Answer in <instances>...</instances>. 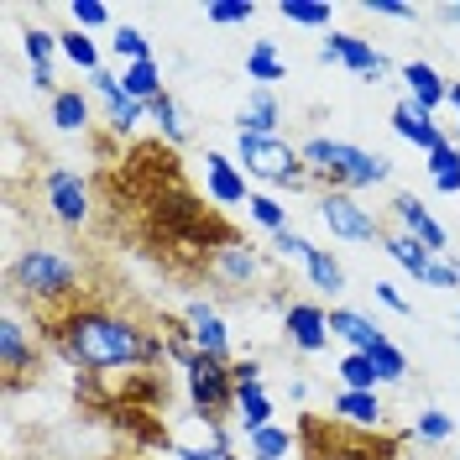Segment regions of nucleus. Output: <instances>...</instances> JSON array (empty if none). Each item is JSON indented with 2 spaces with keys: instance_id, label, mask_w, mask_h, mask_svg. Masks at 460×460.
Segmentation results:
<instances>
[{
  "instance_id": "1",
  "label": "nucleus",
  "mask_w": 460,
  "mask_h": 460,
  "mask_svg": "<svg viewBox=\"0 0 460 460\" xmlns=\"http://www.w3.org/2000/svg\"><path fill=\"white\" fill-rule=\"evenodd\" d=\"M48 341L53 350L79 367V372H142V367H157L168 356V341L152 335L142 319L115 314L105 304H74L63 314L48 319Z\"/></svg>"
},
{
  "instance_id": "2",
  "label": "nucleus",
  "mask_w": 460,
  "mask_h": 460,
  "mask_svg": "<svg viewBox=\"0 0 460 460\" xmlns=\"http://www.w3.org/2000/svg\"><path fill=\"white\" fill-rule=\"evenodd\" d=\"M304 152V168H309V183H324V189H376L393 178V163L382 152H367L356 142H335V137H309L298 146Z\"/></svg>"
},
{
  "instance_id": "3",
  "label": "nucleus",
  "mask_w": 460,
  "mask_h": 460,
  "mask_svg": "<svg viewBox=\"0 0 460 460\" xmlns=\"http://www.w3.org/2000/svg\"><path fill=\"white\" fill-rule=\"evenodd\" d=\"M11 288H16V298H27L37 309H74L79 304V261L53 252V246H27L22 257L11 261Z\"/></svg>"
},
{
  "instance_id": "4",
  "label": "nucleus",
  "mask_w": 460,
  "mask_h": 460,
  "mask_svg": "<svg viewBox=\"0 0 460 460\" xmlns=\"http://www.w3.org/2000/svg\"><path fill=\"white\" fill-rule=\"evenodd\" d=\"M235 163H241L246 178H261V183H272V189H304V183H309L304 152L288 146L283 137H252V131H241Z\"/></svg>"
},
{
  "instance_id": "5",
  "label": "nucleus",
  "mask_w": 460,
  "mask_h": 460,
  "mask_svg": "<svg viewBox=\"0 0 460 460\" xmlns=\"http://www.w3.org/2000/svg\"><path fill=\"white\" fill-rule=\"evenodd\" d=\"M189 376V402H194V419L204 429H220L226 413H235V376H230V361H215V356H199L183 367Z\"/></svg>"
},
{
  "instance_id": "6",
  "label": "nucleus",
  "mask_w": 460,
  "mask_h": 460,
  "mask_svg": "<svg viewBox=\"0 0 460 460\" xmlns=\"http://www.w3.org/2000/svg\"><path fill=\"white\" fill-rule=\"evenodd\" d=\"M319 63H341V68H350L361 84H382V79L393 74L387 53H376L372 42L356 37V31H330V37L319 42Z\"/></svg>"
},
{
  "instance_id": "7",
  "label": "nucleus",
  "mask_w": 460,
  "mask_h": 460,
  "mask_svg": "<svg viewBox=\"0 0 460 460\" xmlns=\"http://www.w3.org/2000/svg\"><path fill=\"white\" fill-rule=\"evenodd\" d=\"M319 220L330 226V235H341V241H382L387 230L376 220L367 204H356V194H345V189H324L319 194Z\"/></svg>"
},
{
  "instance_id": "8",
  "label": "nucleus",
  "mask_w": 460,
  "mask_h": 460,
  "mask_svg": "<svg viewBox=\"0 0 460 460\" xmlns=\"http://www.w3.org/2000/svg\"><path fill=\"white\" fill-rule=\"evenodd\" d=\"M42 199H48L58 226H84L89 220V183L74 168H48V178H42Z\"/></svg>"
},
{
  "instance_id": "9",
  "label": "nucleus",
  "mask_w": 460,
  "mask_h": 460,
  "mask_svg": "<svg viewBox=\"0 0 460 460\" xmlns=\"http://www.w3.org/2000/svg\"><path fill=\"white\" fill-rule=\"evenodd\" d=\"M261 252L257 246H246V241H235V235H226L215 252H209V261H204V272L215 278V283H226V288H252L261 278Z\"/></svg>"
},
{
  "instance_id": "10",
  "label": "nucleus",
  "mask_w": 460,
  "mask_h": 460,
  "mask_svg": "<svg viewBox=\"0 0 460 460\" xmlns=\"http://www.w3.org/2000/svg\"><path fill=\"white\" fill-rule=\"evenodd\" d=\"M0 372H5V387H11V393L37 372V341L27 335V324L16 314L0 319Z\"/></svg>"
},
{
  "instance_id": "11",
  "label": "nucleus",
  "mask_w": 460,
  "mask_h": 460,
  "mask_svg": "<svg viewBox=\"0 0 460 460\" xmlns=\"http://www.w3.org/2000/svg\"><path fill=\"white\" fill-rule=\"evenodd\" d=\"M89 89L105 100V126H111L115 137H126L131 126H142L146 120V105H137L131 94H126V84H120V74H111V68H100V74H89Z\"/></svg>"
},
{
  "instance_id": "12",
  "label": "nucleus",
  "mask_w": 460,
  "mask_h": 460,
  "mask_svg": "<svg viewBox=\"0 0 460 460\" xmlns=\"http://www.w3.org/2000/svg\"><path fill=\"white\" fill-rule=\"evenodd\" d=\"M283 330L288 341L298 345L304 356H319L324 345H330V309H319L309 298H298V304H288L283 309Z\"/></svg>"
},
{
  "instance_id": "13",
  "label": "nucleus",
  "mask_w": 460,
  "mask_h": 460,
  "mask_svg": "<svg viewBox=\"0 0 460 460\" xmlns=\"http://www.w3.org/2000/svg\"><path fill=\"white\" fill-rule=\"evenodd\" d=\"M393 220H398V230H408L413 241H424L434 257H445V252H450V235H445V226L429 215V204L419 199V194H398V199H393Z\"/></svg>"
},
{
  "instance_id": "14",
  "label": "nucleus",
  "mask_w": 460,
  "mask_h": 460,
  "mask_svg": "<svg viewBox=\"0 0 460 460\" xmlns=\"http://www.w3.org/2000/svg\"><path fill=\"white\" fill-rule=\"evenodd\" d=\"M183 319L194 324V350H199V356L230 361V330H226V319L215 314L209 298H189V304H183Z\"/></svg>"
},
{
  "instance_id": "15",
  "label": "nucleus",
  "mask_w": 460,
  "mask_h": 460,
  "mask_svg": "<svg viewBox=\"0 0 460 460\" xmlns=\"http://www.w3.org/2000/svg\"><path fill=\"white\" fill-rule=\"evenodd\" d=\"M393 131H398L408 146H419L424 157H429V152H439V146L450 142V137L439 131V120H434L424 105H413V100H398V105H393Z\"/></svg>"
},
{
  "instance_id": "16",
  "label": "nucleus",
  "mask_w": 460,
  "mask_h": 460,
  "mask_svg": "<svg viewBox=\"0 0 460 460\" xmlns=\"http://www.w3.org/2000/svg\"><path fill=\"white\" fill-rule=\"evenodd\" d=\"M204 189H209V199L215 204H246L252 199L241 163L226 157V152H204Z\"/></svg>"
},
{
  "instance_id": "17",
  "label": "nucleus",
  "mask_w": 460,
  "mask_h": 460,
  "mask_svg": "<svg viewBox=\"0 0 460 460\" xmlns=\"http://www.w3.org/2000/svg\"><path fill=\"white\" fill-rule=\"evenodd\" d=\"M402 84H408V100L413 105H424V111H439V105H450V79L434 68V63H424V58H413V63H402Z\"/></svg>"
},
{
  "instance_id": "18",
  "label": "nucleus",
  "mask_w": 460,
  "mask_h": 460,
  "mask_svg": "<svg viewBox=\"0 0 460 460\" xmlns=\"http://www.w3.org/2000/svg\"><path fill=\"white\" fill-rule=\"evenodd\" d=\"M330 335L345 341L350 350H361V356H372L376 345L387 341V335H382V324H376L372 314H361V309H330Z\"/></svg>"
},
{
  "instance_id": "19",
  "label": "nucleus",
  "mask_w": 460,
  "mask_h": 460,
  "mask_svg": "<svg viewBox=\"0 0 460 460\" xmlns=\"http://www.w3.org/2000/svg\"><path fill=\"white\" fill-rule=\"evenodd\" d=\"M278 120H283V105L272 89H252L246 105L235 115V131H252V137H278Z\"/></svg>"
},
{
  "instance_id": "20",
  "label": "nucleus",
  "mask_w": 460,
  "mask_h": 460,
  "mask_svg": "<svg viewBox=\"0 0 460 460\" xmlns=\"http://www.w3.org/2000/svg\"><path fill=\"white\" fill-rule=\"evenodd\" d=\"M330 408H335V419L350 424L356 434H372L376 424H382V402H376V393H345V387H341Z\"/></svg>"
},
{
  "instance_id": "21",
  "label": "nucleus",
  "mask_w": 460,
  "mask_h": 460,
  "mask_svg": "<svg viewBox=\"0 0 460 460\" xmlns=\"http://www.w3.org/2000/svg\"><path fill=\"white\" fill-rule=\"evenodd\" d=\"M382 252L398 261L402 272H413V283H424V272H429V261H434V252L424 246V241H413L408 230H393V235H382Z\"/></svg>"
},
{
  "instance_id": "22",
  "label": "nucleus",
  "mask_w": 460,
  "mask_h": 460,
  "mask_svg": "<svg viewBox=\"0 0 460 460\" xmlns=\"http://www.w3.org/2000/svg\"><path fill=\"white\" fill-rule=\"evenodd\" d=\"M246 79L257 89H272L278 79H288V63H283V53H278L272 37H257V42H252V53H246Z\"/></svg>"
},
{
  "instance_id": "23",
  "label": "nucleus",
  "mask_w": 460,
  "mask_h": 460,
  "mask_svg": "<svg viewBox=\"0 0 460 460\" xmlns=\"http://www.w3.org/2000/svg\"><path fill=\"white\" fill-rule=\"evenodd\" d=\"M235 429L246 434H261V429H272V398L261 393V387H246V393H235Z\"/></svg>"
},
{
  "instance_id": "24",
  "label": "nucleus",
  "mask_w": 460,
  "mask_h": 460,
  "mask_svg": "<svg viewBox=\"0 0 460 460\" xmlns=\"http://www.w3.org/2000/svg\"><path fill=\"white\" fill-rule=\"evenodd\" d=\"M120 84H126V94H131L137 105H152L157 94H168V89H163V63H157V58L120 68Z\"/></svg>"
},
{
  "instance_id": "25",
  "label": "nucleus",
  "mask_w": 460,
  "mask_h": 460,
  "mask_svg": "<svg viewBox=\"0 0 460 460\" xmlns=\"http://www.w3.org/2000/svg\"><path fill=\"white\" fill-rule=\"evenodd\" d=\"M146 120L157 126V137H163L168 146L189 142V120H183V111H178V100H172V94H157V100L146 105Z\"/></svg>"
},
{
  "instance_id": "26",
  "label": "nucleus",
  "mask_w": 460,
  "mask_h": 460,
  "mask_svg": "<svg viewBox=\"0 0 460 460\" xmlns=\"http://www.w3.org/2000/svg\"><path fill=\"white\" fill-rule=\"evenodd\" d=\"M304 267H309V283H314V288H324L330 298H335V293H345V267H341V257H335L330 246H314Z\"/></svg>"
},
{
  "instance_id": "27",
  "label": "nucleus",
  "mask_w": 460,
  "mask_h": 460,
  "mask_svg": "<svg viewBox=\"0 0 460 460\" xmlns=\"http://www.w3.org/2000/svg\"><path fill=\"white\" fill-rule=\"evenodd\" d=\"M293 450H298V434H293V429H278V424L246 439V460H288Z\"/></svg>"
},
{
  "instance_id": "28",
  "label": "nucleus",
  "mask_w": 460,
  "mask_h": 460,
  "mask_svg": "<svg viewBox=\"0 0 460 460\" xmlns=\"http://www.w3.org/2000/svg\"><path fill=\"white\" fill-rule=\"evenodd\" d=\"M278 16H283V22H293V27L330 31V16H335V5H330V0H278Z\"/></svg>"
},
{
  "instance_id": "29",
  "label": "nucleus",
  "mask_w": 460,
  "mask_h": 460,
  "mask_svg": "<svg viewBox=\"0 0 460 460\" xmlns=\"http://www.w3.org/2000/svg\"><path fill=\"white\" fill-rule=\"evenodd\" d=\"M58 53L68 58L74 68H84V74H100V48H94V37L79 27H68V31H58Z\"/></svg>"
},
{
  "instance_id": "30",
  "label": "nucleus",
  "mask_w": 460,
  "mask_h": 460,
  "mask_svg": "<svg viewBox=\"0 0 460 460\" xmlns=\"http://www.w3.org/2000/svg\"><path fill=\"white\" fill-rule=\"evenodd\" d=\"M429 178H434V189L439 194H460V146L456 142H445L439 152H429Z\"/></svg>"
},
{
  "instance_id": "31",
  "label": "nucleus",
  "mask_w": 460,
  "mask_h": 460,
  "mask_svg": "<svg viewBox=\"0 0 460 460\" xmlns=\"http://www.w3.org/2000/svg\"><path fill=\"white\" fill-rule=\"evenodd\" d=\"M53 126L58 131H84L89 126V100L79 89H58L53 94Z\"/></svg>"
},
{
  "instance_id": "32",
  "label": "nucleus",
  "mask_w": 460,
  "mask_h": 460,
  "mask_svg": "<svg viewBox=\"0 0 460 460\" xmlns=\"http://www.w3.org/2000/svg\"><path fill=\"white\" fill-rule=\"evenodd\" d=\"M341 382H345V393H376V387H382V372L372 367V356L350 350L341 361Z\"/></svg>"
},
{
  "instance_id": "33",
  "label": "nucleus",
  "mask_w": 460,
  "mask_h": 460,
  "mask_svg": "<svg viewBox=\"0 0 460 460\" xmlns=\"http://www.w3.org/2000/svg\"><path fill=\"white\" fill-rule=\"evenodd\" d=\"M111 48H115V58H120V68H131V63H146V58H152V42H146L142 27H115Z\"/></svg>"
},
{
  "instance_id": "34",
  "label": "nucleus",
  "mask_w": 460,
  "mask_h": 460,
  "mask_svg": "<svg viewBox=\"0 0 460 460\" xmlns=\"http://www.w3.org/2000/svg\"><path fill=\"white\" fill-rule=\"evenodd\" d=\"M246 215H252V220L267 230V235L288 230V204L278 199V194H252V199H246Z\"/></svg>"
},
{
  "instance_id": "35",
  "label": "nucleus",
  "mask_w": 460,
  "mask_h": 460,
  "mask_svg": "<svg viewBox=\"0 0 460 460\" xmlns=\"http://www.w3.org/2000/svg\"><path fill=\"white\" fill-rule=\"evenodd\" d=\"M413 434H419L424 445H445V439L456 434V413H445V408H424V413H413Z\"/></svg>"
},
{
  "instance_id": "36",
  "label": "nucleus",
  "mask_w": 460,
  "mask_h": 460,
  "mask_svg": "<svg viewBox=\"0 0 460 460\" xmlns=\"http://www.w3.org/2000/svg\"><path fill=\"white\" fill-rule=\"evenodd\" d=\"M252 16H257V0H209L204 5V22H215V27H241Z\"/></svg>"
},
{
  "instance_id": "37",
  "label": "nucleus",
  "mask_w": 460,
  "mask_h": 460,
  "mask_svg": "<svg viewBox=\"0 0 460 460\" xmlns=\"http://www.w3.org/2000/svg\"><path fill=\"white\" fill-rule=\"evenodd\" d=\"M22 48H27V63H31V68H53L58 31H48V27H27V31H22Z\"/></svg>"
},
{
  "instance_id": "38",
  "label": "nucleus",
  "mask_w": 460,
  "mask_h": 460,
  "mask_svg": "<svg viewBox=\"0 0 460 460\" xmlns=\"http://www.w3.org/2000/svg\"><path fill=\"white\" fill-rule=\"evenodd\" d=\"M68 16H74V27H79V31L111 27V5H105V0H74V5H68Z\"/></svg>"
},
{
  "instance_id": "39",
  "label": "nucleus",
  "mask_w": 460,
  "mask_h": 460,
  "mask_svg": "<svg viewBox=\"0 0 460 460\" xmlns=\"http://www.w3.org/2000/svg\"><path fill=\"white\" fill-rule=\"evenodd\" d=\"M372 367L382 372V382H402V376H408V356H402L393 341H382V345L372 350Z\"/></svg>"
},
{
  "instance_id": "40",
  "label": "nucleus",
  "mask_w": 460,
  "mask_h": 460,
  "mask_svg": "<svg viewBox=\"0 0 460 460\" xmlns=\"http://www.w3.org/2000/svg\"><path fill=\"white\" fill-rule=\"evenodd\" d=\"M309 252H314V241H304L293 226L272 235V257H283V261H309Z\"/></svg>"
},
{
  "instance_id": "41",
  "label": "nucleus",
  "mask_w": 460,
  "mask_h": 460,
  "mask_svg": "<svg viewBox=\"0 0 460 460\" xmlns=\"http://www.w3.org/2000/svg\"><path fill=\"white\" fill-rule=\"evenodd\" d=\"M172 456L178 460H241V456H230V445H215V439H204V445H172Z\"/></svg>"
},
{
  "instance_id": "42",
  "label": "nucleus",
  "mask_w": 460,
  "mask_h": 460,
  "mask_svg": "<svg viewBox=\"0 0 460 460\" xmlns=\"http://www.w3.org/2000/svg\"><path fill=\"white\" fill-rule=\"evenodd\" d=\"M361 11L387 16V22H413L419 16V5H408V0H361Z\"/></svg>"
},
{
  "instance_id": "43",
  "label": "nucleus",
  "mask_w": 460,
  "mask_h": 460,
  "mask_svg": "<svg viewBox=\"0 0 460 460\" xmlns=\"http://www.w3.org/2000/svg\"><path fill=\"white\" fill-rule=\"evenodd\" d=\"M424 288H460V261L434 257V261H429V272H424Z\"/></svg>"
},
{
  "instance_id": "44",
  "label": "nucleus",
  "mask_w": 460,
  "mask_h": 460,
  "mask_svg": "<svg viewBox=\"0 0 460 460\" xmlns=\"http://www.w3.org/2000/svg\"><path fill=\"white\" fill-rule=\"evenodd\" d=\"M230 376H235V393H246V387H261V361H230Z\"/></svg>"
},
{
  "instance_id": "45",
  "label": "nucleus",
  "mask_w": 460,
  "mask_h": 460,
  "mask_svg": "<svg viewBox=\"0 0 460 460\" xmlns=\"http://www.w3.org/2000/svg\"><path fill=\"white\" fill-rule=\"evenodd\" d=\"M372 293H376V304H387L393 314H413V304H408V298H402L393 283H372Z\"/></svg>"
},
{
  "instance_id": "46",
  "label": "nucleus",
  "mask_w": 460,
  "mask_h": 460,
  "mask_svg": "<svg viewBox=\"0 0 460 460\" xmlns=\"http://www.w3.org/2000/svg\"><path fill=\"white\" fill-rule=\"evenodd\" d=\"M439 16L445 22H460V0H439Z\"/></svg>"
},
{
  "instance_id": "47",
  "label": "nucleus",
  "mask_w": 460,
  "mask_h": 460,
  "mask_svg": "<svg viewBox=\"0 0 460 460\" xmlns=\"http://www.w3.org/2000/svg\"><path fill=\"white\" fill-rule=\"evenodd\" d=\"M309 460H376V456H356V450H335V456H309Z\"/></svg>"
},
{
  "instance_id": "48",
  "label": "nucleus",
  "mask_w": 460,
  "mask_h": 460,
  "mask_svg": "<svg viewBox=\"0 0 460 460\" xmlns=\"http://www.w3.org/2000/svg\"><path fill=\"white\" fill-rule=\"evenodd\" d=\"M450 105H456V115H460V79L450 84Z\"/></svg>"
},
{
  "instance_id": "49",
  "label": "nucleus",
  "mask_w": 460,
  "mask_h": 460,
  "mask_svg": "<svg viewBox=\"0 0 460 460\" xmlns=\"http://www.w3.org/2000/svg\"><path fill=\"white\" fill-rule=\"evenodd\" d=\"M456 146H460V115H456Z\"/></svg>"
},
{
  "instance_id": "50",
  "label": "nucleus",
  "mask_w": 460,
  "mask_h": 460,
  "mask_svg": "<svg viewBox=\"0 0 460 460\" xmlns=\"http://www.w3.org/2000/svg\"><path fill=\"white\" fill-rule=\"evenodd\" d=\"M456 335H460V330H456Z\"/></svg>"
}]
</instances>
